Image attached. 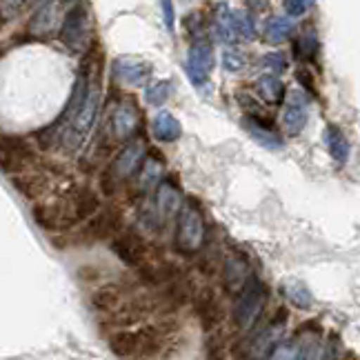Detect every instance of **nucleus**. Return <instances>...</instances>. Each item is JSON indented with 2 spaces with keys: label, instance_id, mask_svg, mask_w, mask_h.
Here are the masks:
<instances>
[{
  "label": "nucleus",
  "instance_id": "nucleus-17",
  "mask_svg": "<svg viewBox=\"0 0 360 360\" xmlns=\"http://www.w3.org/2000/svg\"><path fill=\"white\" fill-rule=\"evenodd\" d=\"M60 0H49V3L40 5L34 18L30 20V34L32 36H49L58 25V11H60Z\"/></svg>",
  "mask_w": 360,
  "mask_h": 360
},
{
  "label": "nucleus",
  "instance_id": "nucleus-36",
  "mask_svg": "<svg viewBox=\"0 0 360 360\" xmlns=\"http://www.w3.org/2000/svg\"><path fill=\"white\" fill-rule=\"evenodd\" d=\"M27 5H30V0H3V18L5 20L13 18Z\"/></svg>",
  "mask_w": 360,
  "mask_h": 360
},
{
  "label": "nucleus",
  "instance_id": "nucleus-10",
  "mask_svg": "<svg viewBox=\"0 0 360 360\" xmlns=\"http://www.w3.org/2000/svg\"><path fill=\"white\" fill-rule=\"evenodd\" d=\"M34 158V151L30 143L22 138H9L5 136L3 141V172L5 174H18L22 169L30 167V162Z\"/></svg>",
  "mask_w": 360,
  "mask_h": 360
},
{
  "label": "nucleus",
  "instance_id": "nucleus-38",
  "mask_svg": "<svg viewBox=\"0 0 360 360\" xmlns=\"http://www.w3.org/2000/svg\"><path fill=\"white\" fill-rule=\"evenodd\" d=\"M296 80L300 82V85L304 87V89H307V91H314V78L309 76V72H307V69H298V74H296Z\"/></svg>",
  "mask_w": 360,
  "mask_h": 360
},
{
  "label": "nucleus",
  "instance_id": "nucleus-2",
  "mask_svg": "<svg viewBox=\"0 0 360 360\" xmlns=\"http://www.w3.org/2000/svg\"><path fill=\"white\" fill-rule=\"evenodd\" d=\"M96 69L89 76V87H87V96L85 101H82L78 114L74 116L72 124L67 127V131L63 134V147L74 151L78 149L82 143L87 141L89 131L94 129V122H96V116H98V109H101V85H98V78L94 76Z\"/></svg>",
  "mask_w": 360,
  "mask_h": 360
},
{
  "label": "nucleus",
  "instance_id": "nucleus-22",
  "mask_svg": "<svg viewBox=\"0 0 360 360\" xmlns=\"http://www.w3.org/2000/svg\"><path fill=\"white\" fill-rule=\"evenodd\" d=\"M138 189L141 191H151L154 185H158V180L162 176V162L158 156H147L141 165V169H138Z\"/></svg>",
  "mask_w": 360,
  "mask_h": 360
},
{
  "label": "nucleus",
  "instance_id": "nucleus-11",
  "mask_svg": "<svg viewBox=\"0 0 360 360\" xmlns=\"http://www.w3.org/2000/svg\"><path fill=\"white\" fill-rule=\"evenodd\" d=\"M151 69L154 67L141 58L122 56L114 63V76L127 87H143L151 78Z\"/></svg>",
  "mask_w": 360,
  "mask_h": 360
},
{
  "label": "nucleus",
  "instance_id": "nucleus-40",
  "mask_svg": "<svg viewBox=\"0 0 360 360\" xmlns=\"http://www.w3.org/2000/svg\"><path fill=\"white\" fill-rule=\"evenodd\" d=\"M60 3H63V5H67L69 9H72V7H76V3H78V0H60Z\"/></svg>",
  "mask_w": 360,
  "mask_h": 360
},
{
  "label": "nucleus",
  "instance_id": "nucleus-7",
  "mask_svg": "<svg viewBox=\"0 0 360 360\" xmlns=\"http://www.w3.org/2000/svg\"><path fill=\"white\" fill-rule=\"evenodd\" d=\"M214 67V51L205 38H196L187 53V76L196 87H202Z\"/></svg>",
  "mask_w": 360,
  "mask_h": 360
},
{
  "label": "nucleus",
  "instance_id": "nucleus-33",
  "mask_svg": "<svg viewBox=\"0 0 360 360\" xmlns=\"http://www.w3.org/2000/svg\"><path fill=\"white\" fill-rule=\"evenodd\" d=\"M233 25H236V32L245 40H254L256 38V25L254 18L249 16L247 11H233Z\"/></svg>",
  "mask_w": 360,
  "mask_h": 360
},
{
  "label": "nucleus",
  "instance_id": "nucleus-31",
  "mask_svg": "<svg viewBox=\"0 0 360 360\" xmlns=\"http://www.w3.org/2000/svg\"><path fill=\"white\" fill-rule=\"evenodd\" d=\"M325 358H327V349L321 342V338L309 334L307 340L300 342V358L298 360H325Z\"/></svg>",
  "mask_w": 360,
  "mask_h": 360
},
{
  "label": "nucleus",
  "instance_id": "nucleus-4",
  "mask_svg": "<svg viewBox=\"0 0 360 360\" xmlns=\"http://www.w3.org/2000/svg\"><path fill=\"white\" fill-rule=\"evenodd\" d=\"M143 160H145V145L141 138H131V141L124 145V149L116 156L112 167L107 169V174L103 178V189L107 196H112L122 180H127L131 174L141 169Z\"/></svg>",
  "mask_w": 360,
  "mask_h": 360
},
{
  "label": "nucleus",
  "instance_id": "nucleus-1",
  "mask_svg": "<svg viewBox=\"0 0 360 360\" xmlns=\"http://www.w3.org/2000/svg\"><path fill=\"white\" fill-rule=\"evenodd\" d=\"M265 304H267V287L256 274H252V278L247 281V285L236 294V300H233L231 323L236 325L238 331L247 334V331H252L258 325L262 311H265Z\"/></svg>",
  "mask_w": 360,
  "mask_h": 360
},
{
  "label": "nucleus",
  "instance_id": "nucleus-5",
  "mask_svg": "<svg viewBox=\"0 0 360 360\" xmlns=\"http://www.w3.org/2000/svg\"><path fill=\"white\" fill-rule=\"evenodd\" d=\"M89 38H91V20L89 11L76 5L67 9L63 25H60V40L63 45L72 53H85L89 49Z\"/></svg>",
  "mask_w": 360,
  "mask_h": 360
},
{
  "label": "nucleus",
  "instance_id": "nucleus-37",
  "mask_svg": "<svg viewBox=\"0 0 360 360\" xmlns=\"http://www.w3.org/2000/svg\"><path fill=\"white\" fill-rule=\"evenodd\" d=\"M160 7H162V18H165V27H167V32L174 34V3L172 0H160Z\"/></svg>",
  "mask_w": 360,
  "mask_h": 360
},
{
  "label": "nucleus",
  "instance_id": "nucleus-39",
  "mask_svg": "<svg viewBox=\"0 0 360 360\" xmlns=\"http://www.w3.org/2000/svg\"><path fill=\"white\" fill-rule=\"evenodd\" d=\"M245 3H247L249 9H252V11H258V13L269 9V3H267V0H245Z\"/></svg>",
  "mask_w": 360,
  "mask_h": 360
},
{
  "label": "nucleus",
  "instance_id": "nucleus-29",
  "mask_svg": "<svg viewBox=\"0 0 360 360\" xmlns=\"http://www.w3.org/2000/svg\"><path fill=\"white\" fill-rule=\"evenodd\" d=\"M169 94H172V80H158V82H151V85L147 87L145 101L151 107H162L169 101Z\"/></svg>",
  "mask_w": 360,
  "mask_h": 360
},
{
  "label": "nucleus",
  "instance_id": "nucleus-32",
  "mask_svg": "<svg viewBox=\"0 0 360 360\" xmlns=\"http://www.w3.org/2000/svg\"><path fill=\"white\" fill-rule=\"evenodd\" d=\"M249 65V58L247 53L240 51V49H227L223 51V69L229 74H238L243 69H247Z\"/></svg>",
  "mask_w": 360,
  "mask_h": 360
},
{
  "label": "nucleus",
  "instance_id": "nucleus-16",
  "mask_svg": "<svg viewBox=\"0 0 360 360\" xmlns=\"http://www.w3.org/2000/svg\"><path fill=\"white\" fill-rule=\"evenodd\" d=\"M154 202H156V210H158V216H160L162 223L183 210V196H180V189L174 183H169V180H165V183L158 185Z\"/></svg>",
  "mask_w": 360,
  "mask_h": 360
},
{
  "label": "nucleus",
  "instance_id": "nucleus-26",
  "mask_svg": "<svg viewBox=\"0 0 360 360\" xmlns=\"http://www.w3.org/2000/svg\"><path fill=\"white\" fill-rule=\"evenodd\" d=\"M294 34V22L285 16H274L265 27V40L271 45H281Z\"/></svg>",
  "mask_w": 360,
  "mask_h": 360
},
{
  "label": "nucleus",
  "instance_id": "nucleus-30",
  "mask_svg": "<svg viewBox=\"0 0 360 360\" xmlns=\"http://www.w3.org/2000/svg\"><path fill=\"white\" fill-rule=\"evenodd\" d=\"M300 358V342L296 340H281L269 352L267 360H298Z\"/></svg>",
  "mask_w": 360,
  "mask_h": 360
},
{
  "label": "nucleus",
  "instance_id": "nucleus-23",
  "mask_svg": "<svg viewBox=\"0 0 360 360\" xmlns=\"http://www.w3.org/2000/svg\"><path fill=\"white\" fill-rule=\"evenodd\" d=\"M151 131H154L160 143H174L183 136V127H180L178 118L172 114H158L154 124H151Z\"/></svg>",
  "mask_w": 360,
  "mask_h": 360
},
{
  "label": "nucleus",
  "instance_id": "nucleus-28",
  "mask_svg": "<svg viewBox=\"0 0 360 360\" xmlns=\"http://www.w3.org/2000/svg\"><path fill=\"white\" fill-rule=\"evenodd\" d=\"M13 185H16L25 196L34 198L47 189V176L45 174H25V176L13 178Z\"/></svg>",
  "mask_w": 360,
  "mask_h": 360
},
{
  "label": "nucleus",
  "instance_id": "nucleus-3",
  "mask_svg": "<svg viewBox=\"0 0 360 360\" xmlns=\"http://www.w3.org/2000/svg\"><path fill=\"white\" fill-rule=\"evenodd\" d=\"M207 238V225L202 214L193 205H183L176 218V233H174V247L178 254L193 256L205 247Z\"/></svg>",
  "mask_w": 360,
  "mask_h": 360
},
{
  "label": "nucleus",
  "instance_id": "nucleus-15",
  "mask_svg": "<svg viewBox=\"0 0 360 360\" xmlns=\"http://www.w3.org/2000/svg\"><path fill=\"white\" fill-rule=\"evenodd\" d=\"M138 120H141L138 109L129 101H124L116 107L114 118H112V129H114V136H116L118 143L131 141L136 129H138Z\"/></svg>",
  "mask_w": 360,
  "mask_h": 360
},
{
  "label": "nucleus",
  "instance_id": "nucleus-25",
  "mask_svg": "<svg viewBox=\"0 0 360 360\" xmlns=\"http://www.w3.org/2000/svg\"><path fill=\"white\" fill-rule=\"evenodd\" d=\"M256 91H258V96L267 105H281L283 98H285V85L276 76H271V74L260 76L256 80Z\"/></svg>",
  "mask_w": 360,
  "mask_h": 360
},
{
  "label": "nucleus",
  "instance_id": "nucleus-35",
  "mask_svg": "<svg viewBox=\"0 0 360 360\" xmlns=\"http://www.w3.org/2000/svg\"><path fill=\"white\" fill-rule=\"evenodd\" d=\"M314 5V0H285V9L289 16H302Z\"/></svg>",
  "mask_w": 360,
  "mask_h": 360
},
{
  "label": "nucleus",
  "instance_id": "nucleus-24",
  "mask_svg": "<svg viewBox=\"0 0 360 360\" xmlns=\"http://www.w3.org/2000/svg\"><path fill=\"white\" fill-rule=\"evenodd\" d=\"M294 53L296 58L300 60H314L316 53H318V34H316V27L314 25H304L296 43H294Z\"/></svg>",
  "mask_w": 360,
  "mask_h": 360
},
{
  "label": "nucleus",
  "instance_id": "nucleus-18",
  "mask_svg": "<svg viewBox=\"0 0 360 360\" xmlns=\"http://www.w3.org/2000/svg\"><path fill=\"white\" fill-rule=\"evenodd\" d=\"M243 124H245L247 134L252 136L260 147L271 149V151H278V149L285 147L283 138L271 129V124H265V122H260V120H256L252 116H245Z\"/></svg>",
  "mask_w": 360,
  "mask_h": 360
},
{
  "label": "nucleus",
  "instance_id": "nucleus-21",
  "mask_svg": "<svg viewBox=\"0 0 360 360\" xmlns=\"http://www.w3.org/2000/svg\"><path fill=\"white\" fill-rule=\"evenodd\" d=\"M214 16V32L218 34V38L223 43H236L240 36L236 32V25H233V11L227 5H218Z\"/></svg>",
  "mask_w": 360,
  "mask_h": 360
},
{
  "label": "nucleus",
  "instance_id": "nucleus-14",
  "mask_svg": "<svg viewBox=\"0 0 360 360\" xmlns=\"http://www.w3.org/2000/svg\"><path fill=\"white\" fill-rule=\"evenodd\" d=\"M307 118H309V107H307V101H304V96L300 91H294L289 96V101L285 105V112H283V124L289 136H298L304 124H307Z\"/></svg>",
  "mask_w": 360,
  "mask_h": 360
},
{
  "label": "nucleus",
  "instance_id": "nucleus-27",
  "mask_svg": "<svg viewBox=\"0 0 360 360\" xmlns=\"http://www.w3.org/2000/svg\"><path fill=\"white\" fill-rule=\"evenodd\" d=\"M283 294L285 298L294 304L296 309H309L311 307V292L307 289V285L300 283V281H287L285 287H283Z\"/></svg>",
  "mask_w": 360,
  "mask_h": 360
},
{
  "label": "nucleus",
  "instance_id": "nucleus-6",
  "mask_svg": "<svg viewBox=\"0 0 360 360\" xmlns=\"http://www.w3.org/2000/svg\"><path fill=\"white\" fill-rule=\"evenodd\" d=\"M191 307H193V314H196L205 334H212V331L225 321L223 302H220V296L212 287H200L198 292H193Z\"/></svg>",
  "mask_w": 360,
  "mask_h": 360
},
{
  "label": "nucleus",
  "instance_id": "nucleus-9",
  "mask_svg": "<svg viewBox=\"0 0 360 360\" xmlns=\"http://www.w3.org/2000/svg\"><path fill=\"white\" fill-rule=\"evenodd\" d=\"M223 285L225 292L229 296H236L240 289L247 285V281L252 278V269H249V262L243 254H229L223 260Z\"/></svg>",
  "mask_w": 360,
  "mask_h": 360
},
{
  "label": "nucleus",
  "instance_id": "nucleus-19",
  "mask_svg": "<svg viewBox=\"0 0 360 360\" xmlns=\"http://www.w3.org/2000/svg\"><path fill=\"white\" fill-rule=\"evenodd\" d=\"M72 205L76 210V216L78 220H91L96 214L101 212V198L98 193L89 187H82V189H76L72 193Z\"/></svg>",
  "mask_w": 360,
  "mask_h": 360
},
{
  "label": "nucleus",
  "instance_id": "nucleus-13",
  "mask_svg": "<svg viewBox=\"0 0 360 360\" xmlns=\"http://www.w3.org/2000/svg\"><path fill=\"white\" fill-rule=\"evenodd\" d=\"M85 233H87V236H91L94 240H107V238L118 236V233H120V212L114 210V207L101 210L89 220Z\"/></svg>",
  "mask_w": 360,
  "mask_h": 360
},
{
  "label": "nucleus",
  "instance_id": "nucleus-34",
  "mask_svg": "<svg viewBox=\"0 0 360 360\" xmlns=\"http://www.w3.org/2000/svg\"><path fill=\"white\" fill-rule=\"evenodd\" d=\"M260 65L265 69H269V72H274V74H283L287 69V58L283 56L281 51H271V53H267V56L260 58Z\"/></svg>",
  "mask_w": 360,
  "mask_h": 360
},
{
  "label": "nucleus",
  "instance_id": "nucleus-12",
  "mask_svg": "<svg viewBox=\"0 0 360 360\" xmlns=\"http://www.w3.org/2000/svg\"><path fill=\"white\" fill-rule=\"evenodd\" d=\"M124 298H127V294H124V289L118 283H105V285L96 287L94 292H91L89 304H91V309L96 314L109 318L120 307Z\"/></svg>",
  "mask_w": 360,
  "mask_h": 360
},
{
  "label": "nucleus",
  "instance_id": "nucleus-20",
  "mask_svg": "<svg viewBox=\"0 0 360 360\" xmlns=\"http://www.w3.org/2000/svg\"><path fill=\"white\" fill-rule=\"evenodd\" d=\"M325 145H327L329 156L334 158L338 165L349 160V141H347V136L336 127V124H329V127L325 129Z\"/></svg>",
  "mask_w": 360,
  "mask_h": 360
},
{
  "label": "nucleus",
  "instance_id": "nucleus-8",
  "mask_svg": "<svg viewBox=\"0 0 360 360\" xmlns=\"http://www.w3.org/2000/svg\"><path fill=\"white\" fill-rule=\"evenodd\" d=\"M112 252L129 267H138L147 258V243L136 231H120L112 238Z\"/></svg>",
  "mask_w": 360,
  "mask_h": 360
}]
</instances>
